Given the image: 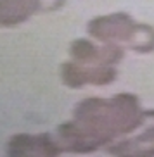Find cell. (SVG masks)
Wrapping results in <instances>:
<instances>
[{"label": "cell", "instance_id": "obj_1", "mask_svg": "<svg viewBox=\"0 0 154 157\" xmlns=\"http://www.w3.org/2000/svg\"><path fill=\"white\" fill-rule=\"evenodd\" d=\"M89 29L92 36L104 40V42H114V40L128 42L135 29V24L130 16L113 14L106 17H95L89 24Z\"/></svg>", "mask_w": 154, "mask_h": 157}, {"label": "cell", "instance_id": "obj_3", "mask_svg": "<svg viewBox=\"0 0 154 157\" xmlns=\"http://www.w3.org/2000/svg\"><path fill=\"white\" fill-rule=\"evenodd\" d=\"M128 47L137 52H151L154 50V29L151 26H135L133 33H132L130 40H128Z\"/></svg>", "mask_w": 154, "mask_h": 157}, {"label": "cell", "instance_id": "obj_2", "mask_svg": "<svg viewBox=\"0 0 154 157\" xmlns=\"http://www.w3.org/2000/svg\"><path fill=\"white\" fill-rule=\"evenodd\" d=\"M152 124L145 126V131L137 138L121 142L118 148H109L113 154H154V112H147Z\"/></svg>", "mask_w": 154, "mask_h": 157}]
</instances>
